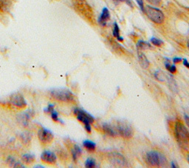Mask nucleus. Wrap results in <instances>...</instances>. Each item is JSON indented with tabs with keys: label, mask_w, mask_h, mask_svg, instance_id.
<instances>
[{
	"label": "nucleus",
	"mask_w": 189,
	"mask_h": 168,
	"mask_svg": "<svg viewBox=\"0 0 189 168\" xmlns=\"http://www.w3.org/2000/svg\"><path fill=\"white\" fill-rule=\"evenodd\" d=\"M171 63H170V62L168 60H166V62H165V66H166V68L167 69V70H168V69H169L170 66H171Z\"/></svg>",
	"instance_id": "29"
},
{
	"label": "nucleus",
	"mask_w": 189,
	"mask_h": 168,
	"mask_svg": "<svg viewBox=\"0 0 189 168\" xmlns=\"http://www.w3.org/2000/svg\"><path fill=\"white\" fill-rule=\"evenodd\" d=\"M75 114L76 115L77 119L78 121H80L81 122L83 123V124H92L94 122V119L90 114L87 113L85 111L82 110L80 109H75Z\"/></svg>",
	"instance_id": "7"
},
{
	"label": "nucleus",
	"mask_w": 189,
	"mask_h": 168,
	"mask_svg": "<svg viewBox=\"0 0 189 168\" xmlns=\"http://www.w3.org/2000/svg\"><path fill=\"white\" fill-rule=\"evenodd\" d=\"M81 153V150L80 147L78 145H74L72 150V156L75 161L78 158V156H80Z\"/></svg>",
	"instance_id": "19"
},
{
	"label": "nucleus",
	"mask_w": 189,
	"mask_h": 168,
	"mask_svg": "<svg viewBox=\"0 0 189 168\" xmlns=\"http://www.w3.org/2000/svg\"><path fill=\"white\" fill-rule=\"evenodd\" d=\"M137 49L139 50H147V49H151V44L148 42H146L143 41H139L137 44Z\"/></svg>",
	"instance_id": "20"
},
{
	"label": "nucleus",
	"mask_w": 189,
	"mask_h": 168,
	"mask_svg": "<svg viewBox=\"0 0 189 168\" xmlns=\"http://www.w3.org/2000/svg\"><path fill=\"white\" fill-rule=\"evenodd\" d=\"M183 65H184L185 67H186L187 68L189 69V62H188L187 59H183Z\"/></svg>",
	"instance_id": "31"
},
{
	"label": "nucleus",
	"mask_w": 189,
	"mask_h": 168,
	"mask_svg": "<svg viewBox=\"0 0 189 168\" xmlns=\"http://www.w3.org/2000/svg\"><path fill=\"white\" fill-rule=\"evenodd\" d=\"M175 136L180 146L185 150H189V132L186 126L180 121L175 123Z\"/></svg>",
	"instance_id": "1"
},
{
	"label": "nucleus",
	"mask_w": 189,
	"mask_h": 168,
	"mask_svg": "<svg viewBox=\"0 0 189 168\" xmlns=\"http://www.w3.org/2000/svg\"><path fill=\"white\" fill-rule=\"evenodd\" d=\"M171 165H172L171 167H177V166H176V165H175V164L174 163V162H172V164H171Z\"/></svg>",
	"instance_id": "33"
},
{
	"label": "nucleus",
	"mask_w": 189,
	"mask_h": 168,
	"mask_svg": "<svg viewBox=\"0 0 189 168\" xmlns=\"http://www.w3.org/2000/svg\"><path fill=\"white\" fill-rule=\"evenodd\" d=\"M173 62H175V64H177V63H179L180 62H182V59L181 58H174V59H173Z\"/></svg>",
	"instance_id": "30"
},
{
	"label": "nucleus",
	"mask_w": 189,
	"mask_h": 168,
	"mask_svg": "<svg viewBox=\"0 0 189 168\" xmlns=\"http://www.w3.org/2000/svg\"><path fill=\"white\" fill-rule=\"evenodd\" d=\"M10 102L11 103V105H13V106L19 108H25L27 105L25 98L23 97V96L19 94V93H15V94L12 95L11 96H10Z\"/></svg>",
	"instance_id": "8"
},
{
	"label": "nucleus",
	"mask_w": 189,
	"mask_h": 168,
	"mask_svg": "<svg viewBox=\"0 0 189 168\" xmlns=\"http://www.w3.org/2000/svg\"><path fill=\"white\" fill-rule=\"evenodd\" d=\"M52 99L60 101L69 102L74 101V96L71 91L67 89H55L50 91Z\"/></svg>",
	"instance_id": "4"
},
{
	"label": "nucleus",
	"mask_w": 189,
	"mask_h": 168,
	"mask_svg": "<svg viewBox=\"0 0 189 168\" xmlns=\"http://www.w3.org/2000/svg\"><path fill=\"white\" fill-rule=\"evenodd\" d=\"M84 127H85V129H86V131H87V132H88V133H91V131H92L91 124H85Z\"/></svg>",
	"instance_id": "28"
},
{
	"label": "nucleus",
	"mask_w": 189,
	"mask_h": 168,
	"mask_svg": "<svg viewBox=\"0 0 189 168\" xmlns=\"http://www.w3.org/2000/svg\"><path fill=\"white\" fill-rule=\"evenodd\" d=\"M151 42H152L154 45L157 46V47H160V46L163 44V41H161L160 39H157V38H155V37L151 39Z\"/></svg>",
	"instance_id": "22"
},
{
	"label": "nucleus",
	"mask_w": 189,
	"mask_h": 168,
	"mask_svg": "<svg viewBox=\"0 0 189 168\" xmlns=\"http://www.w3.org/2000/svg\"><path fill=\"white\" fill-rule=\"evenodd\" d=\"M53 110H54V105H49L46 109H44V112L48 113H50L51 112H52Z\"/></svg>",
	"instance_id": "25"
},
{
	"label": "nucleus",
	"mask_w": 189,
	"mask_h": 168,
	"mask_svg": "<svg viewBox=\"0 0 189 168\" xmlns=\"http://www.w3.org/2000/svg\"><path fill=\"white\" fill-rule=\"evenodd\" d=\"M8 163L13 167H25L24 165H21L19 162L17 161L16 159H14L13 157H9L8 158Z\"/></svg>",
	"instance_id": "18"
},
{
	"label": "nucleus",
	"mask_w": 189,
	"mask_h": 168,
	"mask_svg": "<svg viewBox=\"0 0 189 168\" xmlns=\"http://www.w3.org/2000/svg\"><path fill=\"white\" fill-rule=\"evenodd\" d=\"M112 160L113 161V163H114L115 165H119L120 166H122V165H126L125 158H124L122 156L120 155V154L118 153L113 154Z\"/></svg>",
	"instance_id": "13"
},
{
	"label": "nucleus",
	"mask_w": 189,
	"mask_h": 168,
	"mask_svg": "<svg viewBox=\"0 0 189 168\" xmlns=\"http://www.w3.org/2000/svg\"><path fill=\"white\" fill-rule=\"evenodd\" d=\"M112 126L117 135H121L122 137L129 139L132 137L133 135L132 127L127 123L123 122L122 121H116L115 124Z\"/></svg>",
	"instance_id": "5"
},
{
	"label": "nucleus",
	"mask_w": 189,
	"mask_h": 168,
	"mask_svg": "<svg viewBox=\"0 0 189 168\" xmlns=\"http://www.w3.org/2000/svg\"><path fill=\"white\" fill-rule=\"evenodd\" d=\"M143 12L146 13L147 17L155 24L160 25V24H163L164 22V13L160 9L149 6V5H146V6H144Z\"/></svg>",
	"instance_id": "2"
},
{
	"label": "nucleus",
	"mask_w": 189,
	"mask_h": 168,
	"mask_svg": "<svg viewBox=\"0 0 189 168\" xmlns=\"http://www.w3.org/2000/svg\"><path fill=\"white\" fill-rule=\"evenodd\" d=\"M137 2V4H138L139 7L140 8V9H141L143 11V8H144V2L143 0H136Z\"/></svg>",
	"instance_id": "26"
},
{
	"label": "nucleus",
	"mask_w": 189,
	"mask_h": 168,
	"mask_svg": "<svg viewBox=\"0 0 189 168\" xmlns=\"http://www.w3.org/2000/svg\"><path fill=\"white\" fill-rule=\"evenodd\" d=\"M50 115H51V118H52V119L53 120V121H61L59 118V113H58L56 110H53L52 112H51ZM61 122H62V121H61Z\"/></svg>",
	"instance_id": "23"
},
{
	"label": "nucleus",
	"mask_w": 189,
	"mask_h": 168,
	"mask_svg": "<svg viewBox=\"0 0 189 168\" xmlns=\"http://www.w3.org/2000/svg\"><path fill=\"white\" fill-rule=\"evenodd\" d=\"M41 158L42 162L46 164H49V165H54L57 161V157L56 154L50 150H45L43 152L41 155Z\"/></svg>",
	"instance_id": "9"
},
{
	"label": "nucleus",
	"mask_w": 189,
	"mask_h": 168,
	"mask_svg": "<svg viewBox=\"0 0 189 168\" xmlns=\"http://www.w3.org/2000/svg\"><path fill=\"white\" fill-rule=\"evenodd\" d=\"M168 70H169V72H170V73H171V74H175V73H176V71H177L176 66H175V65H171V66H170L169 69H168Z\"/></svg>",
	"instance_id": "27"
},
{
	"label": "nucleus",
	"mask_w": 189,
	"mask_h": 168,
	"mask_svg": "<svg viewBox=\"0 0 189 168\" xmlns=\"http://www.w3.org/2000/svg\"><path fill=\"white\" fill-rule=\"evenodd\" d=\"M109 18H110V14H109V10L106 8H104L102 10V13H101L99 19H98V22L102 26H105Z\"/></svg>",
	"instance_id": "10"
},
{
	"label": "nucleus",
	"mask_w": 189,
	"mask_h": 168,
	"mask_svg": "<svg viewBox=\"0 0 189 168\" xmlns=\"http://www.w3.org/2000/svg\"><path fill=\"white\" fill-rule=\"evenodd\" d=\"M146 162L152 167H163L167 163L166 157L156 151L147 153L146 155Z\"/></svg>",
	"instance_id": "3"
},
{
	"label": "nucleus",
	"mask_w": 189,
	"mask_h": 168,
	"mask_svg": "<svg viewBox=\"0 0 189 168\" xmlns=\"http://www.w3.org/2000/svg\"><path fill=\"white\" fill-rule=\"evenodd\" d=\"M113 36L118 40V41H123V39L122 37L120 36V29L119 27L117 25V24L116 22L114 23V27H113V31H112Z\"/></svg>",
	"instance_id": "15"
},
{
	"label": "nucleus",
	"mask_w": 189,
	"mask_h": 168,
	"mask_svg": "<svg viewBox=\"0 0 189 168\" xmlns=\"http://www.w3.org/2000/svg\"><path fill=\"white\" fill-rule=\"evenodd\" d=\"M85 167L88 168L94 167H95V161L93 158H88L85 162Z\"/></svg>",
	"instance_id": "21"
},
{
	"label": "nucleus",
	"mask_w": 189,
	"mask_h": 168,
	"mask_svg": "<svg viewBox=\"0 0 189 168\" xmlns=\"http://www.w3.org/2000/svg\"><path fill=\"white\" fill-rule=\"evenodd\" d=\"M22 161L25 162L27 165H30V164H32L35 161V156L32 154H25V155L22 156Z\"/></svg>",
	"instance_id": "16"
},
{
	"label": "nucleus",
	"mask_w": 189,
	"mask_h": 168,
	"mask_svg": "<svg viewBox=\"0 0 189 168\" xmlns=\"http://www.w3.org/2000/svg\"><path fill=\"white\" fill-rule=\"evenodd\" d=\"M78 1H81V2H83V1H85V0H78Z\"/></svg>",
	"instance_id": "36"
},
{
	"label": "nucleus",
	"mask_w": 189,
	"mask_h": 168,
	"mask_svg": "<svg viewBox=\"0 0 189 168\" xmlns=\"http://www.w3.org/2000/svg\"><path fill=\"white\" fill-rule=\"evenodd\" d=\"M185 121H186V124L189 127V116L187 115H185Z\"/></svg>",
	"instance_id": "32"
},
{
	"label": "nucleus",
	"mask_w": 189,
	"mask_h": 168,
	"mask_svg": "<svg viewBox=\"0 0 189 168\" xmlns=\"http://www.w3.org/2000/svg\"><path fill=\"white\" fill-rule=\"evenodd\" d=\"M33 116V113L31 112L30 110H28L25 112V113H21L19 117V121L23 124V125L26 126L28 124V121L30 120V119L32 118V116Z\"/></svg>",
	"instance_id": "11"
},
{
	"label": "nucleus",
	"mask_w": 189,
	"mask_h": 168,
	"mask_svg": "<svg viewBox=\"0 0 189 168\" xmlns=\"http://www.w3.org/2000/svg\"><path fill=\"white\" fill-rule=\"evenodd\" d=\"M146 1L148 3L152 5H155V6H159L162 2V0H146Z\"/></svg>",
	"instance_id": "24"
},
{
	"label": "nucleus",
	"mask_w": 189,
	"mask_h": 168,
	"mask_svg": "<svg viewBox=\"0 0 189 168\" xmlns=\"http://www.w3.org/2000/svg\"><path fill=\"white\" fill-rule=\"evenodd\" d=\"M138 61L140 66L143 69H148L150 65V63L148 62L146 56L142 52H138Z\"/></svg>",
	"instance_id": "12"
},
{
	"label": "nucleus",
	"mask_w": 189,
	"mask_h": 168,
	"mask_svg": "<svg viewBox=\"0 0 189 168\" xmlns=\"http://www.w3.org/2000/svg\"><path fill=\"white\" fill-rule=\"evenodd\" d=\"M38 138L41 143L47 144L52 142L54 136L50 131L45 128H41L38 131Z\"/></svg>",
	"instance_id": "6"
},
{
	"label": "nucleus",
	"mask_w": 189,
	"mask_h": 168,
	"mask_svg": "<svg viewBox=\"0 0 189 168\" xmlns=\"http://www.w3.org/2000/svg\"><path fill=\"white\" fill-rule=\"evenodd\" d=\"M83 145L86 150H88L89 151H94L95 150V144L94 142H91V141L89 140H86L83 142Z\"/></svg>",
	"instance_id": "17"
},
{
	"label": "nucleus",
	"mask_w": 189,
	"mask_h": 168,
	"mask_svg": "<svg viewBox=\"0 0 189 168\" xmlns=\"http://www.w3.org/2000/svg\"><path fill=\"white\" fill-rule=\"evenodd\" d=\"M103 129L104 131V132L106 133L107 135H110V136H115V135H117V133H116L115 131L114 127L112 124H107V123H105L103 125Z\"/></svg>",
	"instance_id": "14"
},
{
	"label": "nucleus",
	"mask_w": 189,
	"mask_h": 168,
	"mask_svg": "<svg viewBox=\"0 0 189 168\" xmlns=\"http://www.w3.org/2000/svg\"><path fill=\"white\" fill-rule=\"evenodd\" d=\"M188 163H189V156H188Z\"/></svg>",
	"instance_id": "35"
},
{
	"label": "nucleus",
	"mask_w": 189,
	"mask_h": 168,
	"mask_svg": "<svg viewBox=\"0 0 189 168\" xmlns=\"http://www.w3.org/2000/svg\"><path fill=\"white\" fill-rule=\"evenodd\" d=\"M187 47H188V49L189 50V39L188 40V42H187Z\"/></svg>",
	"instance_id": "34"
}]
</instances>
